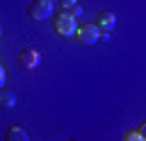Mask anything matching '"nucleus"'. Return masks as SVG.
<instances>
[{
    "instance_id": "10",
    "label": "nucleus",
    "mask_w": 146,
    "mask_h": 141,
    "mask_svg": "<svg viewBox=\"0 0 146 141\" xmlns=\"http://www.w3.org/2000/svg\"><path fill=\"white\" fill-rule=\"evenodd\" d=\"M5 80H7V75H5V68L0 66V90L5 88Z\"/></svg>"
},
{
    "instance_id": "2",
    "label": "nucleus",
    "mask_w": 146,
    "mask_h": 141,
    "mask_svg": "<svg viewBox=\"0 0 146 141\" xmlns=\"http://www.w3.org/2000/svg\"><path fill=\"white\" fill-rule=\"evenodd\" d=\"M17 63H20L22 71H27V73H32V71H36V68L42 66V51L34 46H27L20 51V58H17Z\"/></svg>"
},
{
    "instance_id": "8",
    "label": "nucleus",
    "mask_w": 146,
    "mask_h": 141,
    "mask_svg": "<svg viewBox=\"0 0 146 141\" xmlns=\"http://www.w3.org/2000/svg\"><path fill=\"white\" fill-rule=\"evenodd\" d=\"M124 141H144V139H141V134H139V131H127V134H124Z\"/></svg>"
},
{
    "instance_id": "1",
    "label": "nucleus",
    "mask_w": 146,
    "mask_h": 141,
    "mask_svg": "<svg viewBox=\"0 0 146 141\" xmlns=\"http://www.w3.org/2000/svg\"><path fill=\"white\" fill-rule=\"evenodd\" d=\"M78 20L73 17V12H58L56 17H54V29H56V34L58 37H63V39H71V37H76L78 34Z\"/></svg>"
},
{
    "instance_id": "11",
    "label": "nucleus",
    "mask_w": 146,
    "mask_h": 141,
    "mask_svg": "<svg viewBox=\"0 0 146 141\" xmlns=\"http://www.w3.org/2000/svg\"><path fill=\"white\" fill-rule=\"evenodd\" d=\"M80 15H83V7H80V5H76V7H73V17H76V20H78Z\"/></svg>"
},
{
    "instance_id": "7",
    "label": "nucleus",
    "mask_w": 146,
    "mask_h": 141,
    "mask_svg": "<svg viewBox=\"0 0 146 141\" xmlns=\"http://www.w3.org/2000/svg\"><path fill=\"white\" fill-rule=\"evenodd\" d=\"M0 107L3 110H15L17 107V95L10 90H0Z\"/></svg>"
},
{
    "instance_id": "13",
    "label": "nucleus",
    "mask_w": 146,
    "mask_h": 141,
    "mask_svg": "<svg viewBox=\"0 0 146 141\" xmlns=\"http://www.w3.org/2000/svg\"><path fill=\"white\" fill-rule=\"evenodd\" d=\"M0 37H3V27H0Z\"/></svg>"
},
{
    "instance_id": "4",
    "label": "nucleus",
    "mask_w": 146,
    "mask_h": 141,
    "mask_svg": "<svg viewBox=\"0 0 146 141\" xmlns=\"http://www.w3.org/2000/svg\"><path fill=\"white\" fill-rule=\"evenodd\" d=\"M100 37H102V32H100L98 24H83V27H78V34H76V39L83 46H95L100 42Z\"/></svg>"
},
{
    "instance_id": "9",
    "label": "nucleus",
    "mask_w": 146,
    "mask_h": 141,
    "mask_svg": "<svg viewBox=\"0 0 146 141\" xmlns=\"http://www.w3.org/2000/svg\"><path fill=\"white\" fill-rule=\"evenodd\" d=\"M58 3H61L63 10H73V7L78 5V0H58Z\"/></svg>"
},
{
    "instance_id": "6",
    "label": "nucleus",
    "mask_w": 146,
    "mask_h": 141,
    "mask_svg": "<svg viewBox=\"0 0 146 141\" xmlns=\"http://www.w3.org/2000/svg\"><path fill=\"white\" fill-rule=\"evenodd\" d=\"M5 141H32L29 139V134H27V129H22V126H10L7 129V134H5Z\"/></svg>"
},
{
    "instance_id": "12",
    "label": "nucleus",
    "mask_w": 146,
    "mask_h": 141,
    "mask_svg": "<svg viewBox=\"0 0 146 141\" xmlns=\"http://www.w3.org/2000/svg\"><path fill=\"white\" fill-rule=\"evenodd\" d=\"M136 131H139V134H141V139L146 141V122H144V124H141V126H139V129H136Z\"/></svg>"
},
{
    "instance_id": "3",
    "label": "nucleus",
    "mask_w": 146,
    "mask_h": 141,
    "mask_svg": "<svg viewBox=\"0 0 146 141\" xmlns=\"http://www.w3.org/2000/svg\"><path fill=\"white\" fill-rule=\"evenodd\" d=\"M27 15L32 20H36V22L54 17V0H34L29 5V10H27Z\"/></svg>"
},
{
    "instance_id": "5",
    "label": "nucleus",
    "mask_w": 146,
    "mask_h": 141,
    "mask_svg": "<svg viewBox=\"0 0 146 141\" xmlns=\"http://www.w3.org/2000/svg\"><path fill=\"white\" fill-rule=\"evenodd\" d=\"M95 24L100 27V32H107V34H112L115 32V27H117V17H115V12L112 10H102L98 15V22Z\"/></svg>"
}]
</instances>
